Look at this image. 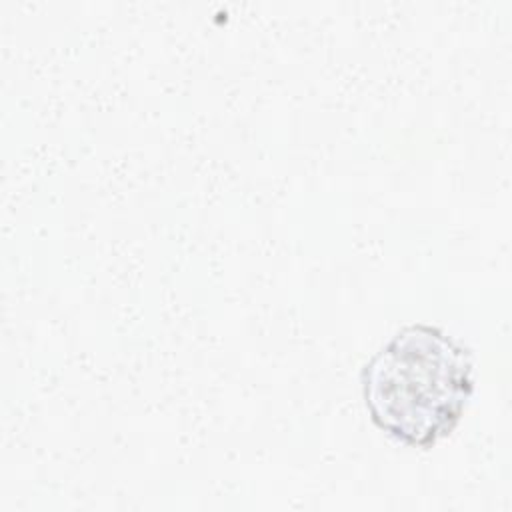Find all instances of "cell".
Segmentation results:
<instances>
[{
	"label": "cell",
	"mask_w": 512,
	"mask_h": 512,
	"mask_svg": "<svg viewBox=\"0 0 512 512\" xmlns=\"http://www.w3.org/2000/svg\"><path fill=\"white\" fill-rule=\"evenodd\" d=\"M370 422L408 448H432L460 424L474 394L472 350L440 326L396 330L362 366Z\"/></svg>",
	"instance_id": "obj_1"
}]
</instances>
